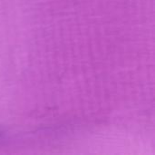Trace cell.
<instances>
[{
    "label": "cell",
    "instance_id": "1",
    "mask_svg": "<svg viewBox=\"0 0 155 155\" xmlns=\"http://www.w3.org/2000/svg\"><path fill=\"white\" fill-rule=\"evenodd\" d=\"M0 136H1V133H0Z\"/></svg>",
    "mask_w": 155,
    "mask_h": 155
}]
</instances>
